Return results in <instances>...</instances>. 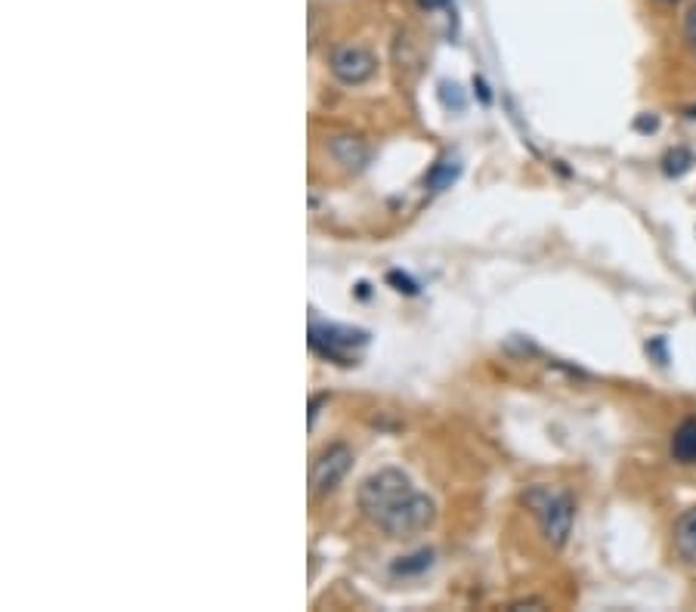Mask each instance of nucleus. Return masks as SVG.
I'll return each mask as SVG.
<instances>
[{
	"label": "nucleus",
	"mask_w": 696,
	"mask_h": 612,
	"mask_svg": "<svg viewBox=\"0 0 696 612\" xmlns=\"http://www.w3.org/2000/svg\"><path fill=\"white\" fill-rule=\"evenodd\" d=\"M359 507L390 538H412L434 526L437 504L412 486V480L396 467L372 473L359 486Z\"/></svg>",
	"instance_id": "1"
},
{
	"label": "nucleus",
	"mask_w": 696,
	"mask_h": 612,
	"mask_svg": "<svg viewBox=\"0 0 696 612\" xmlns=\"http://www.w3.org/2000/svg\"><path fill=\"white\" fill-rule=\"evenodd\" d=\"M523 504L533 510V517L539 520L551 548H563L573 532V517H576L573 498L551 486H533L523 495Z\"/></svg>",
	"instance_id": "2"
},
{
	"label": "nucleus",
	"mask_w": 696,
	"mask_h": 612,
	"mask_svg": "<svg viewBox=\"0 0 696 612\" xmlns=\"http://www.w3.org/2000/svg\"><path fill=\"white\" fill-rule=\"evenodd\" d=\"M369 344V334L359 328H344V325H310V347L322 353L325 359H335L341 365L356 362V350Z\"/></svg>",
	"instance_id": "3"
},
{
	"label": "nucleus",
	"mask_w": 696,
	"mask_h": 612,
	"mask_svg": "<svg viewBox=\"0 0 696 612\" xmlns=\"http://www.w3.org/2000/svg\"><path fill=\"white\" fill-rule=\"evenodd\" d=\"M328 65H331V75H335L341 84H350V87L366 84L375 75V56L366 47H359V44L338 47L335 53H331Z\"/></svg>",
	"instance_id": "4"
},
{
	"label": "nucleus",
	"mask_w": 696,
	"mask_h": 612,
	"mask_svg": "<svg viewBox=\"0 0 696 612\" xmlns=\"http://www.w3.org/2000/svg\"><path fill=\"white\" fill-rule=\"evenodd\" d=\"M350 464H353V452L347 446H328L316 458L313 473H310L313 492L316 495H331V492H335L344 483V476L350 473Z\"/></svg>",
	"instance_id": "5"
},
{
	"label": "nucleus",
	"mask_w": 696,
	"mask_h": 612,
	"mask_svg": "<svg viewBox=\"0 0 696 612\" xmlns=\"http://www.w3.org/2000/svg\"><path fill=\"white\" fill-rule=\"evenodd\" d=\"M672 538H675V554L687 566H696V507L684 510V514L675 520Z\"/></svg>",
	"instance_id": "6"
},
{
	"label": "nucleus",
	"mask_w": 696,
	"mask_h": 612,
	"mask_svg": "<svg viewBox=\"0 0 696 612\" xmlns=\"http://www.w3.org/2000/svg\"><path fill=\"white\" fill-rule=\"evenodd\" d=\"M328 152L347 170H362L369 161V146L362 143L359 136H335V140L328 143Z\"/></svg>",
	"instance_id": "7"
},
{
	"label": "nucleus",
	"mask_w": 696,
	"mask_h": 612,
	"mask_svg": "<svg viewBox=\"0 0 696 612\" xmlns=\"http://www.w3.org/2000/svg\"><path fill=\"white\" fill-rule=\"evenodd\" d=\"M672 458L684 467L696 464V418H687L672 433Z\"/></svg>",
	"instance_id": "8"
},
{
	"label": "nucleus",
	"mask_w": 696,
	"mask_h": 612,
	"mask_svg": "<svg viewBox=\"0 0 696 612\" xmlns=\"http://www.w3.org/2000/svg\"><path fill=\"white\" fill-rule=\"evenodd\" d=\"M458 177H461V164H458L455 158H446V161H440V164L427 174V189H430V192H443V189H449Z\"/></svg>",
	"instance_id": "9"
},
{
	"label": "nucleus",
	"mask_w": 696,
	"mask_h": 612,
	"mask_svg": "<svg viewBox=\"0 0 696 612\" xmlns=\"http://www.w3.org/2000/svg\"><path fill=\"white\" fill-rule=\"evenodd\" d=\"M662 164H666V174H669V177H681V174H687V170H690L693 155H690L684 146H678V149H672L666 158H662Z\"/></svg>",
	"instance_id": "10"
},
{
	"label": "nucleus",
	"mask_w": 696,
	"mask_h": 612,
	"mask_svg": "<svg viewBox=\"0 0 696 612\" xmlns=\"http://www.w3.org/2000/svg\"><path fill=\"white\" fill-rule=\"evenodd\" d=\"M430 563H434V554H430V551H421V554L409 557V563H396V566H393V572H396V575H409V572H421V569H427Z\"/></svg>",
	"instance_id": "11"
},
{
	"label": "nucleus",
	"mask_w": 696,
	"mask_h": 612,
	"mask_svg": "<svg viewBox=\"0 0 696 612\" xmlns=\"http://www.w3.org/2000/svg\"><path fill=\"white\" fill-rule=\"evenodd\" d=\"M684 38L690 41V47L696 50V4L687 10V16H684Z\"/></svg>",
	"instance_id": "12"
},
{
	"label": "nucleus",
	"mask_w": 696,
	"mask_h": 612,
	"mask_svg": "<svg viewBox=\"0 0 696 612\" xmlns=\"http://www.w3.org/2000/svg\"><path fill=\"white\" fill-rule=\"evenodd\" d=\"M390 282L393 285H400V291H406V294H415L418 288H415V282L409 279V276H400V272H390Z\"/></svg>",
	"instance_id": "13"
},
{
	"label": "nucleus",
	"mask_w": 696,
	"mask_h": 612,
	"mask_svg": "<svg viewBox=\"0 0 696 612\" xmlns=\"http://www.w3.org/2000/svg\"><path fill=\"white\" fill-rule=\"evenodd\" d=\"M647 350L659 356V365H666V347H662V340H653V344H647Z\"/></svg>",
	"instance_id": "14"
},
{
	"label": "nucleus",
	"mask_w": 696,
	"mask_h": 612,
	"mask_svg": "<svg viewBox=\"0 0 696 612\" xmlns=\"http://www.w3.org/2000/svg\"><path fill=\"white\" fill-rule=\"evenodd\" d=\"M418 4H421L424 10H440V7L449 4V0H418Z\"/></svg>",
	"instance_id": "15"
},
{
	"label": "nucleus",
	"mask_w": 696,
	"mask_h": 612,
	"mask_svg": "<svg viewBox=\"0 0 696 612\" xmlns=\"http://www.w3.org/2000/svg\"><path fill=\"white\" fill-rule=\"evenodd\" d=\"M656 127H659L656 118H641V121H638V130H656Z\"/></svg>",
	"instance_id": "16"
},
{
	"label": "nucleus",
	"mask_w": 696,
	"mask_h": 612,
	"mask_svg": "<svg viewBox=\"0 0 696 612\" xmlns=\"http://www.w3.org/2000/svg\"><path fill=\"white\" fill-rule=\"evenodd\" d=\"M669 4H675V0H669Z\"/></svg>",
	"instance_id": "17"
}]
</instances>
